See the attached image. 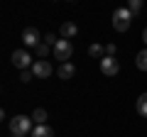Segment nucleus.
<instances>
[{
    "label": "nucleus",
    "instance_id": "obj_20",
    "mask_svg": "<svg viewBox=\"0 0 147 137\" xmlns=\"http://www.w3.org/2000/svg\"><path fill=\"white\" fill-rule=\"evenodd\" d=\"M142 42L147 44V27H145V30H142Z\"/></svg>",
    "mask_w": 147,
    "mask_h": 137
},
{
    "label": "nucleus",
    "instance_id": "obj_21",
    "mask_svg": "<svg viewBox=\"0 0 147 137\" xmlns=\"http://www.w3.org/2000/svg\"><path fill=\"white\" fill-rule=\"evenodd\" d=\"M12 137H22V135H12Z\"/></svg>",
    "mask_w": 147,
    "mask_h": 137
},
{
    "label": "nucleus",
    "instance_id": "obj_19",
    "mask_svg": "<svg viewBox=\"0 0 147 137\" xmlns=\"http://www.w3.org/2000/svg\"><path fill=\"white\" fill-rule=\"evenodd\" d=\"M44 42H47V44H49V47H54V44H57V42H59V39H54V34H47V37H44Z\"/></svg>",
    "mask_w": 147,
    "mask_h": 137
},
{
    "label": "nucleus",
    "instance_id": "obj_1",
    "mask_svg": "<svg viewBox=\"0 0 147 137\" xmlns=\"http://www.w3.org/2000/svg\"><path fill=\"white\" fill-rule=\"evenodd\" d=\"M132 25V12L127 7H115L113 10V30L118 32H127Z\"/></svg>",
    "mask_w": 147,
    "mask_h": 137
},
{
    "label": "nucleus",
    "instance_id": "obj_10",
    "mask_svg": "<svg viewBox=\"0 0 147 137\" xmlns=\"http://www.w3.org/2000/svg\"><path fill=\"white\" fill-rule=\"evenodd\" d=\"M30 137H54V130L49 125H34V130H32Z\"/></svg>",
    "mask_w": 147,
    "mask_h": 137
},
{
    "label": "nucleus",
    "instance_id": "obj_7",
    "mask_svg": "<svg viewBox=\"0 0 147 137\" xmlns=\"http://www.w3.org/2000/svg\"><path fill=\"white\" fill-rule=\"evenodd\" d=\"M118 71H120V64H118L115 56H103L100 59V74L103 76H110V79H113Z\"/></svg>",
    "mask_w": 147,
    "mask_h": 137
},
{
    "label": "nucleus",
    "instance_id": "obj_15",
    "mask_svg": "<svg viewBox=\"0 0 147 137\" xmlns=\"http://www.w3.org/2000/svg\"><path fill=\"white\" fill-rule=\"evenodd\" d=\"M127 10L132 12V17L137 15V12L142 10V0H130V3H127Z\"/></svg>",
    "mask_w": 147,
    "mask_h": 137
},
{
    "label": "nucleus",
    "instance_id": "obj_11",
    "mask_svg": "<svg viewBox=\"0 0 147 137\" xmlns=\"http://www.w3.org/2000/svg\"><path fill=\"white\" fill-rule=\"evenodd\" d=\"M135 66L140 68V71H147V49L137 52V56H135Z\"/></svg>",
    "mask_w": 147,
    "mask_h": 137
},
{
    "label": "nucleus",
    "instance_id": "obj_18",
    "mask_svg": "<svg viewBox=\"0 0 147 137\" xmlns=\"http://www.w3.org/2000/svg\"><path fill=\"white\" fill-rule=\"evenodd\" d=\"M115 52H118L115 44H105V56H115Z\"/></svg>",
    "mask_w": 147,
    "mask_h": 137
},
{
    "label": "nucleus",
    "instance_id": "obj_17",
    "mask_svg": "<svg viewBox=\"0 0 147 137\" xmlns=\"http://www.w3.org/2000/svg\"><path fill=\"white\" fill-rule=\"evenodd\" d=\"M32 79H34V74H32V68H27V71H22V74H20V81H22V83H30Z\"/></svg>",
    "mask_w": 147,
    "mask_h": 137
},
{
    "label": "nucleus",
    "instance_id": "obj_16",
    "mask_svg": "<svg viewBox=\"0 0 147 137\" xmlns=\"http://www.w3.org/2000/svg\"><path fill=\"white\" fill-rule=\"evenodd\" d=\"M49 49H52V47H49L47 42H42V44H39V47L34 49V52H37V56H39V59H44V56H47V54H49Z\"/></svg>",
    "mask_w": 147,
    "mask_h": 137
},
{
    "label": "nucleus",
    "instance_id": "obj_12",
    "mask_svg": "<svg viewBox=\"0 0 147 137\" xmlns=\"http://www.w3.org/2000/svg\"><path fill=\"white\" fill-rule=\"evenodd\" d=\"M88 56L103 59V56H105V47H100V44H91V47H88Z\"/></svg>",
    "mask_w": 147,
    "mask_h": 137
},
{
    "label": "nucleus",
    "instance_id": "obj_3",
    "mask_svg": "<svg viewBox=\"0 0 147 137\" xmlns=\"http://www.w3.org/2000/svg\"><path fill=\"white\" fill-rule=\"evenodd\" d=\"M52 52H54V59H59L61 64H66V59H71V54H74V47H71L69 39H59L52 47Z\"/></svg>",
    "mask_w": 147,
    "mask_h": 137
},
{
    "label": "nucleus",
    "instance_id": "obj_6",
    "mask_svg": "<svg viewBox=\"0 0 147 137\" xmlns=\"http://www.w3.org/2000/svg\"><path fill=\"white\" fill-rule=\"evenodd\" d=\"M32 74H34V79H49L54 74V68H52V64L47 59H39V61L32 64Z\"/></svg>",
    "mask_w": 147,
    "mask_h": 137
},
{
    "label": "nucleus",
    "instance_id": "obj_9",
    "mask_svg": "<svg viewBox=\"0 0 147 137\" xmlns=\"http://www.w3.org/2000/svg\"><path fill=\"white\" fill-rule=\"evenodd\" d=\"M59 32H61L64 39H71V37H76V34H79V27L74 25V22H64V25L59 27Z\"/></svg>",
    "mask_w": 147,
    "mask_h": 137
},
{
    "label": "nucleus",
    "instance_id": "obj_5",
    "mask_svg": "<svg viewBox=\"0 0 147 137\" xmlns=\"http://www.w3.org/2000/svg\"><path fill=\"white\" fill-rule=\"evenodd\" d=\"M44 39H42V34H39V32H37V27H25V30H22V44H25V47H39V44H42Z\"/></svg>",
    "mask_w": 147,
    "mask_h": 137
},
{
    "label": "nucleus",
    "instance_id": "obj_14",
    "mask_svg": "<svg viewBox=\"0 0 147 137\" xmlns=\"http://www.w3.org/2000/svg\"><path fill=\"white\" fill-rule=\"evenodd\" d=\"M32 118H34V122H37V125H47V110H44V108H37Z\"/></svg>",
    "mask_w": 147,
    "mask_h": 137
},
{
    "label": "nucleus",
    "instance_id": "obj_4",
    "mask_svg": "<svg viewBox=\"0 0 147 137\" xmlns=\"http://www.w3.org/2000/svg\"><path fill=\"white\" fill-rule=\"evenodd\" d=\"M12 64H15V68H20V71H27V68H32V56L27 49H15L12 52Z\"/></svg>",
    "mask_w": 147,
    "mask_h": 137
},
{
    "label": "nucleus",
    "instance_id": "obj_8",
    "mask_svg": "<svg viewBox=\"0 0 147 137\" xmlns=\"http://www.w3.org/2000/svg\"><path fill=\"white\" fill-rule=\"evenodd\" d=\"M74 74H76V68H74V64H69V61H66V64H61V66L57 68V76H59L61 81H69Z\"/></svg>",
    "mask_w": 147,
    "mask_h": 137
},
{
    "label": "nucleus",
    "instance_id": "obj_13",
    "mask_svg": "<svg viewBox=\"0 0 147 137\" xmlns=\"http://www.w3.org/2000/svg\"><path fill=\"white\" fill-rule=\"evenodd\" d=\"M135 108H137V113H140V115L147 118V93H142L140 98H137V105H135Z\"/></svg>",
    "mask_w": 147,
    "mask_h": 137
},
{
    "label": "nucleus",
    "instance_id": "obj_2",
    "mask_svg": "<svg viewBox=\"0 0 147 137\" xmlns=\"http://www.w3.org/2000/svg\"><path fill=\"white\" fill-rule=\"evenodd\" d=\"M10 132H12V135H22V137L32 135V118H27V115H15V118L10 120Z\"/></svg>",
    "mask_w": 147,
    "mask_h": 137
}]
</instances>
